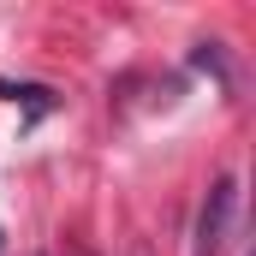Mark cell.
Here are the masks:
<instances>
[{
	"instance_id": "6da1fadb",
	"label": "cell",
	"mask_w": 256,
	"mask_h": 256,
	"mask_svg": "<svg viewBox=\"0 0 256 256\" xmlns=\"http://www.w3.org/2000/svg\"><path fill=\"white\" fill-rule=\"evenodd\" d=\"M232 179H220L214 191L202 196V214H196V256H220V238H226V220H232Z\"/></svg>"
},
{
	"instance_id": "7a4b0ae2",
	"label": "cell",
	"mask_w": 256,
	"mask_h": 256,
	"mask_svg": "<svg viewBox=\"0 0 256 256\" xmlns=\"http://www.w3.org/2000/svg\"><path fill=\"white\" fill-rule=\"evenodd\" d=\"M137 256H149V250H137Z\"/></svg>"
}]
</instances>
